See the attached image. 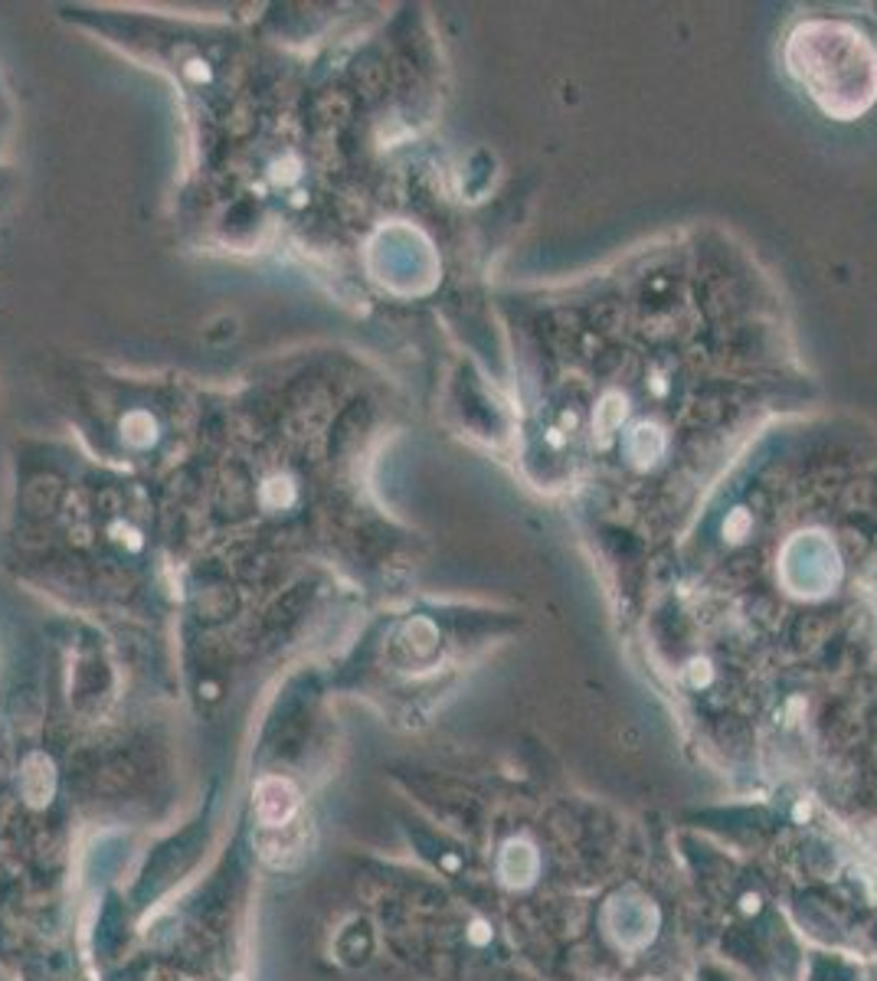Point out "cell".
Returning <instances> with one entry per match:
<instances>
[{"label":"cell","mask_w":877,"mask_h":981,"mask_svg":"<svg viewBox=\"0 0 877 981\" xmlns=\"http://www.w3.org/2000/svg\"><path fill=\"white\" fill-rule=\"evenodd\" d=\"M256 796H259L256 799V812H259V817L266 824H272V827L276 824H285L289 817L299 812V799H295L292 786L282 782V779H266Z\"/></svg>","instance_id":"obj_1"}]
</instances>
